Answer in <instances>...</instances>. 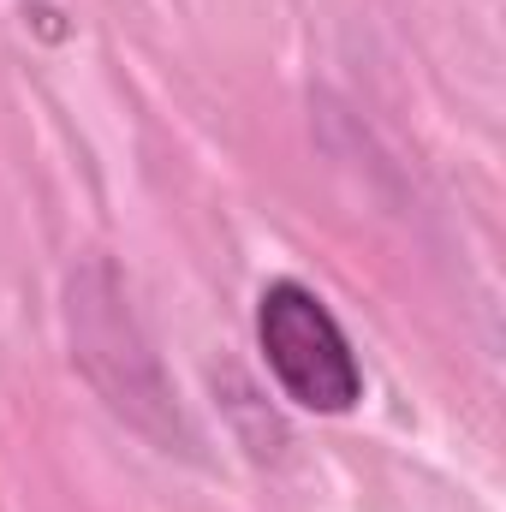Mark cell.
I'll return each instance as SVG.
<instances>
[{
    "label": "cell",
    "mask_w": 506,
    "mask_h": 512,
    "mask_svg": "<svg viewBox=\"0 0 506 512\" xmlns=\"http://www.w3.org/2000/svg\"><path fill=\"white\" fill-rule=\"evenodd\" d=\"M256 346L274 387L316 417H346L364 399V364L334 310L304 280H268L256 298Z\"/></svg>",
    "instance_id": "6da1fadb"
}]
</instances>
